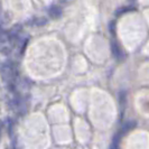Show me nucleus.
<instances>
[{
    "label": "nucleus",
    "mask_w": 149,
    "mask_h": 149,
    "mask_svg": "<svg viewBox=\"0 0 149 149\" xmlns=\"http://www.w3.org/2000/svg\"><path fill=\"white\" fill-rule=\"evenodd\" d=\"M130 10H131V8H130V7H121V8H119L117 11H116V16L122 15V14L128 13V11H130Z\"/></svg>",
    "instance_id": "obj_6"
},
{
    "label": "nucleus",
    "mask_w": 149,
    "mask_h": 149,
    "mask_svg": "<svg viewBox=\"0 0 149 149\" xmlns=\"http://www.w3.org/2000/svg\"><path fill=\"white\" fill-rule=\"evenodd\" d=\"M111 53L113 57L117 61H122L126 57V54L123 52V49L120 47V45L117 42H113V40L111 42Z\"/></svg>",
    "instance_id": "obj_2"
},
{
    "label": "nucleus",
    "mask_w": 149,
    "mask_h": 149,
    "mask_svg": "<svg viewBox=\"0 0 149 149\" xmlns=\"http://www.w3.org/2000/svg\"><path fill=\"white\" fill-rule=\"evenodd\" d=\"M47 24V19L45 17H36L34 19H31V25L34 26H37V27H40V26H45Z\"/></svg>",
    "instance_id": "obj_5"
},
{
    "label": "nucleus",
    "mask_w": 149,
    "mask_h": 149,
    "mask_svg": "<svg viewBox=\"0 0 149 149\" xmlns=\"http://www.w3.org/2000/svg\"><path fill=\"white\" fill-rule=\"evenodd\" d=\"M134 127H136V122H134V121H127L126 123H123L122 129H121V131L119 132V134L122 137V136L127 134L129 131H131Z\"/></svg>",
    "instance_id": "obj_4"
},
{
    "label": "nucleus",
    "mask_w": 149,
    "mask_h": 149,
    "mask_svg": "<svg viewBox=\"0 0 149 149\" xmlns=\"http://www.w3.org/2000/svg\"><path fill=\"white\" fill-rule=\"evenodd\" d=\"M48 14H49L51 18H53V19H58L61 16H62V8L60 6L53 5L48 9Z\"/></svg>",
    "instance_id": "obj_3"
},
{
    "label": "nucleus",
    "mask_w": 149,
    "mask_h": 149,
    "mask_svg": "<svg viewBox=\"0 0 149 149\" xmlns=\"http://www.w3.org/2000/svg\"><path fill=\"white\" fill-rule=\"evenodd\" d=\"M0 74H1V77H2V80L5 82L11 83L14 81L16 75L15 67H14V65L10 62H6L0 67Z\"/></svg>",
    "instance_id": "obj_1"
}]
</instances>
